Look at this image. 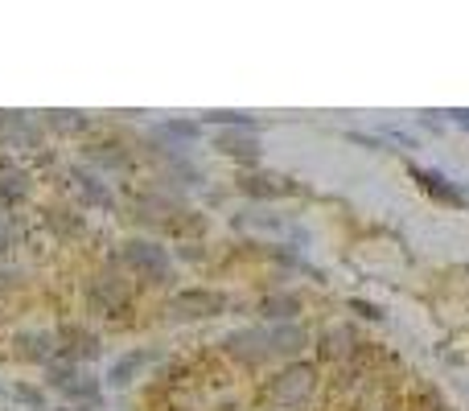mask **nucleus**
<instances>
[{
  "label": "nucleus",
  "mask_w": 469,
  "mask_h": 411,
  "mask_svg": "<svg viewBox=\"0 0 469 411\" xmlns=\"http://www.w3.org/2000/svg\"><path fill=\"white\" fill-rule=\"evenodd\" d=\"M202 123H214V128H243V132L263 128V120H255L251 111H202Z\"/></svg>",
  "instance_id": "obj_23"
},
{
  "label": "nucleus",
  "mask_w": 469,
  "mask_h": 411,
  "mask_svg": "<svg viewBox=\"0 0 469 411\" xmlns=\"http://www.w3.org/2000/svg\"><path fill=\"white\" fill-rule=\"evenodd\" d=\"M317 391V366L313 362H288L284 370L263 383V403L276 411H296L309 403V395Z\"/></svg>",
  "instance_id": "obj_3"
},
{
  "label": "nucleus",
  "mask_w": 469,
  "mask_h": 411,
  "mask_svg": "<svg viewBox=\"0 0 469 411\" xmlns=\"http://www.w3.org/2000/svg\"><path fill=\"white\" fill-rule=\"evenodd\" d=\"M120 268L128 271L136 284L144 288H173L177 268H173V251L148 235H132L120 243Z\"/></svg>",
  "instance_id": "obj_2"
},
{
  "label": "nucleus",
  "mask_w": 469,
  "mask_h": 411,
  "mask_svg": "<svg viewBox=\"0 0 469 411\" xmlns=\"http://www.w3.org/2000/svg\"><path fill=\"white\" fill-rule=\"evenodd\" d=\"M219 345H222V353H227L230 362H239V366H247V370L263 366V362L272 358V353H268V329H255V325L230 329Z\"/></svg>",
  "instance_id": "obj_8"
},
{
  "label": "nucleus",
  "mask_w": 469,
  "mask_h": 411,
  "mask_svg": "<svg viewBox=\"0 0 469 411\" xmlns=\"http://www.w3.org/2000/svg\"><path fill=\"white\" fill-rule=\"evenodd\" d=\"M255 312H260L263 321H272V325H284V321H296V312H301V296L296 292H268V296H260Z\"/></svg>",
  "instance_id": "obj_19"
},
{
  "label": "nucleus",
  "mask_w": 469,
  "mask_h": 411,
  "mask_svg": "<svg viewBox=\"0 0 469 411\" xmlns=\"http://www.w3.org/2000/svg\"><path fill=\"white\" fill-rule=\"evenodd\" d=\"M309 345V329L301 321H284V325H268V353L272 358L296 362V353Z\"/></svg>",
  "instance_id": "obj_15"
},
{
  "label": "nucleus",
  "mask_w": 469,
  "mask_h": 411,
  "mask_svg": "<svg viewBox=\"0 0 469 411\" xmlns=\"http://www.w3.org/2000/svg\"><path fill=\"white\" fill-rule=\"evenodd\" d=\"M227 304L230 300L222 288L194 284V288H177V292L165 300V312H169V321H210V317H222Z\"/></svg>",
  "instance_id": "obj_4"
},
{
  "label": "nucleus",
  "mask_w": 469,
  "mask_h": 411,
  "mask_svg": "<svg viewBox=\"0 0 469 411\" xmlns=\"http://www.w3.org/2000/svg\"><path fill=\"white\" fill-rule=\"evenodd\" d=\"M214 148H219L222 156H230V161H239V164H260V156H263V144H260V132H243V128H219L214 132V140H210Z\"/></svg>",
  "instance_id": "obj_12"
},
{
  "label": "nucleus",
  "mask_w": 469,
  "mask_h": 411,
  "mask_svg": "<svg viewBox=\"0 0 469 411\" xmlns=\"http://www.w3.org/2000/svg\"><path fill=\"white\" fill-rule=\"evenodd\" d=\"M453 123H461V128H469V107H457V111H453Z\"/></svg>",
  "instance_id": "obj_28"
},
{
  "label": "nucleus",
  "mask_w": 469,
  "mask_h": 411,
  "mask_svg": "<svg viewBox=\"0 0 469 411\" xmlns=\"http://www.w3.org/2000/svg\"><path fill=\"white\" fill-rule=\"evenodd\" d=\"M177 255H181V259H202L206 251H202V243H181V247H177Z\"/></svg>",
  "instance_id": "obj_27"
},
{
  "label": "nucleus",
  "mask_w": 469,
  "mask_h": 411,
  "mask_svg": "<svg viewBox=\"0 0 469 411\" xmlns=\"http://www.w3.org/2000/svg\"><path fill=\"white\" fill-rule=\"evenodd\" d=\"M79 300L87 321H107V325H123L128 321V312L136 309V292H132V279L120 268V255L115 259L107 255V268L82 279Z\"/></svg>",
  "instance_id": "obj_1"
},
{
  "label": "nucleus",
  "mask_w": 469,
  "mask_h": 411,
  "mask_svg": "<svg viewBox=\"0 0 469 411\" xmlns=\"http://www.w3.org/2000/svg\"><path fill=\"white\" fill-rule=\"evenodd\" d=\"M16 247V230H13V218H0V259H8Z\"/></svg>",
  "instance_id": "obj_24"
},
{
  "label": "nucleus",
  "mask_w": 469,
  "mask_h": 411,
  "mask_svg": "<svg viewBox=\"0 0 469 411\" xmlns=\"http://www.w3.org/2000/svg\"><path fill=\"white\" fill-rule=\"evenodd\" d=\"M58 358L74 362V366H91L103 358V337L91 329V321H58Z\"/></svg>",
  "instance_id": "obj_6"
},
{
  "label": "nucleus",
  "mask_w": 469,
  "mask_h": 411,
  "mask_svg": "<svg viewBox=\"0 0 469 411\" xmlns=\"http://www.w3.org/2000/svg\"><path fill=\"white\" fill-rule=\"evenodd\" d=\"M161 358H165L161 345H136V350L115 353L112 366H107V374H103V386L123 391V386H132L136 378H144V370L153 366V362H161Z\"/></svg>",
  "instance_id": "obj_7"
},
{
  "label": "nucleus",
  "mask_w": 469,
  "mask_h": 411,
  "mask_svg": "<svg viewBox=\"0 0 469 411\" xmlns=\"http://www.w3.org/2000/svg\"><path fill=\"white\" fill-rule=\"evenodd\" d=\"M82 164H91L95 173H123L132 169V148H123V140H87Z\"/></svg>",
  "instance_id": "obj_13"
},
{
  "label": "nucleus",
  "mask_w": 469,
  "mask_h": 411,
  "mask_svg": "<svg viewBox=\"0 0 469 411\" xmlns=\"http://www.w3.org/2000/svg\"><path fill=\"white\" fill-rule=\"evenodd\" d=\"M33 197V173L13 153H0V214L21 210Z\"/></svg>",
  "instance_id": "obj_9"
},
{
  "label": "nucleus",
  "mask_w": 469,
  "mask_h": 411,
  "mask_svg": "<svg viewBox=\"0 0 469 411\" xmlns=\"http://www.w3.org/2000/svg\"><path fill=\"white\" fill-rule=\"evenodd\" d=\"M62 399L70 407H91V411H103V378H95L91 370H79V374L66 383Z\"/></svg>",
  "instance_id": "obj_16"
},
{
  "label": "nucleus",
  "mask_w": 469,
  "mask_h": 411,
  "mask_svg": "<svg viewBox=\"0 0 469 411\" xmlns=\"http://www.w3.org/2000/svg\"><path fill=\"white\" fill-rule=\"evenodd\" d=\"M8 345H13L16 358H21V362H33V366H46V362L58 358V337H54V329H46V325L13 329Z\"/></svg>",
  "instance_id": "obj_10"
},
{
  "label": "nucleus",
  "mask_w": 469,
  "mask_h": 411,
  "mask_svg": "<svg viewBox=\"0 0 469 411\" xmlns=\"http://www.w3.org/2000/svg\"><path fill=\"white\" fill-rule=\"evenodd\" d=\"M8 399V386H0V403H5Z\"/></svg>",
  "instance_id": "obj_30"
},
{
  "label": "nucleus",
  "mask_w": 469,
  "mask_h": 411,
  "mask_svg": "<svg viewBox=\"0 0 469 411\" xmlns=\"http://www.w3.org/2000/svg\"><path fill=\"white\" fill-rule=\"evenodd\" d=\"M41 227L58 238V243H79L87 235V214L70 202H54V206H41Z\"/></svg>",
  "instance_id": "obj_11"
},
{
  "label": "nucleus",
  "mask_w": 469,
  "mask_h": 411,
  "mask_svg": "<svg viewBox=\"0 0 469 411\" xmlns=\"http://www.w3.org/2000/svg\"><path fill=\"white\" fill-rule=\"evenodd\" d=\"M411 177H416L420 185H424L441 206H453V210H461V206H465V194H461L453 181H444L436 169H420V164H411Z\"/></svg>",
  "instance_id": "obj_18"
},
{
  "label": "nucleus",
  "mask_w": 469,
  "mask_h": 411,
  "mask_svg": "<svg viewBox=\"0 0 469 411\" xmlns=\"http://www.w3.org/2000/svg\"><path fill=\"white\" fill-rule=\"evenodd\" d=\"M346 136H350V140H354V144H362V148H383V140L367 136V132H346Z\"/></svg>",
  "instance_id": "obj_26"
},
{
  "label": "nucleus",
  "mask_w": 469,
  "mask_h": 411,
  "mask_svg": "<svg viewBox=\"0 0 469 411\" xmlns=\"http://www.w3.org/2000/svg\"><path fill=\"white\" fill-rule=\"evenodd\" d=\"M239 194L255 197V202H276V197L284 194H296V185L288 177H280V173H260V169H243L235 177Z\"/></svg>",
  "instance_id": "obj_14"
},
{
  "label": "nucleus",
  "mask_w": 469,
  "mask_h": 411,
  "mask_svg": "<svg viewBox=\"0 0 469 411\" xmlns=\"http://www.w3.org/2000/svg\"><path fill=\"white\" fill-rule=\"evenodd\" d=\"M66 185L74 194V206L79 210H99V214H115V189L112 181H103V173H95L91 164H66Z\"/></svg>",
  "instance_id": "obj_5"
},
{
  "label": "nucleus",
  "mask_w": 469,
  "mask_h": 411,
  "mask_svg": "<svg viewBox=\"0 0 469 411\" xmlns=\"http://www.w3.org/2000/svg\"><path fill=\"white\" fill-rule=\"evenodd\" d=\"M91 115L87 111H46L41 115V128L46 132H66V136H82V132H91Z\"/></svg>",
  "instance_id": "obj_20"
},
{
  "label": "nucleus",
  "mask_w": 469,
  "mask_h": 411,
  "mask_svg": "<svg viewBox=\"0 0 469 411\" xmlns=\"http://www.w3.org/2000/svg\"><path fill=\"white\" fill-rule=\"evenodd\" d=\"M79 370H87V366H74V362H66V358H54V362H46V366H41V386H46V391H54V395H62L66 383H70Z\"/></svg>",
  "instance_id": "obj_21"
},
{
  "label": "nucleus",
  "mask_w": 469,
  "mask_h": 411,
  "mask_svg": "<svg viewBox=\"0 0 469 411\" xmlns=\"http://www.w3.org/2000/svg\"><path fill=\"white\" fill-rule=\"evenodd\" d=\"M354 350H358V337H354L350 325H329V329H321L317 353H321L325 362H346Z\"/></svg>",
  "instance_id": "obj_17"
},
{
  "label": "nucleus",
  "mask_w": 469,
  "mask_h": 411,
  "mask_svg": "<svg viewBox=\"0 0 469 411\" xmlns=\"http://www.w3.org/2000/svg\"><path fill=\"white\" fill-rule=\"evenodd\" d=\"M350 309H354V312H362L367 321H383V312H378L375 304H367V300H350Z\"/></svg>",
  "instance_id": "obj_25"
},
{
  "label": "nucleus",
  "mask_w": 469,
  "mask_h": 411,
  "mask_svg": "<svg viewBox=\"0 0 469 411\" xmlns=\"http://www.w3.org/2000/svg\"><path fill=\"white\" fill-rule=\"evenodd\" d=\"M49 411H91V407H70V403H62V407H49Z\"/></svg>",
  "instance_id": "obj_29"
},
{
  "label": "nucleus",
  "mask_w": 469,
  "mask_h": 411,
  "mask_svg": "<svg viewBox=\"0 0 469 411\" xmlns=\"http://www.w3.org/2000/svg\"><path fill=\"white\" fill-rule=\"evenodd\" d=\"M8 399L21 403L25 411H49V403H46V386H41V383H25V378H16V383L8 386Z\"/></svg>",
  "instance_id": "obj_22"
},
{
  "label": "nucleus",
  "mask_w": 469,
  "mask_h": 411,
  "mask_svg": "<svg viewBox=\"0 0 469 411\" xmlns=\"http://www.w3.org/2000/svg\"><path fill=\"white\" fill-rule=\"evenodd\" d=\"M378 411H400V407H387V403H383V407H378Z\"/></svg>",
  "instance_id": "obj_31"
}]
</instances>
